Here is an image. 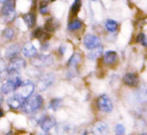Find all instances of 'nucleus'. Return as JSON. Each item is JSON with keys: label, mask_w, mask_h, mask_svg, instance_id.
Here are the masks:
<instances>
[{"label": "nucleus", "mask_w": 147, "mask_h": 135, "mask_svg": "<svg viewBox=\"0 0 147 135\" xmlns=\"http://www.w3.org/2000/svg\"><path fill=\"white\" fill-rule=\"evenodd\" d=\"M43 99L40 95H34V96H30L24 101L23 105L21 106L22 111L24 113H33L36 112L41 106H42Z\"/></svg>", "instance_id": "nucleus-1"}, {"label": "nucleus", "mask_w": 147, "mask_h": 135, "mask_svg": "<svg viewBox=\"0 0 147 135\" xmlns=\"http://www.w3.org/2000/svg\"><path fill=\"white\" fill-rule=\"evenodd\" d=\"M22 84V81L18 77H13L11 79H8L3 85L1 86V92L3 94H9L10 92L16 91L19 88V86Z\"/></svg>", "instance_id": "nucleus-2"}, {"label": "nucleus", "mask_w": 147, "mask_h": 135, "mask_svg": "<svg viewBox=\"0 0 147 135\" xmlns=\"http://www.w3.org/2000/svg\"><path fill=\"white\" fill-rule=\"evenodd\" d=\"M25 67H26V61L23 59H21V57H16L14 59H10L8 67H7V70H8L9 74H16L20 70L24 69Z\"/></svg>", "instance_id": "nucleus-3"}, {"label": "nucleus", "mask_w": 147, "mask_h": 135, "mask_svg": "<svg viewBox=\"0 0 147 135\" xmlns=\"http://www.w3.org/2000/svg\"><path fill=\"white\" fill-rule=\"evenodd\" d=\"M32 61L31 63L35 67L39 68V67H47V65H53V57L51 55H35L32 57Z\"/></svg>", "instance_id": "nucleus-4"}, {"label": "nucleus", "mask_w": 147, "mask_h": 135, "mask_svg": "<svg viewBox=\"0 0 147 135\" xmlns=\"http://www.w3.org/2000/svg\"><path fill=\"white\" fill-rule=\"evenodd\" d=\"M97 108L102 112L109 113L113 110V103L107 95H102L97 100Z\"/></svg>", "instance_id": "nucleus-5"}, {"label": "nucleus", "mask_w": 147, "mask_h": 135, "mask_svg": "<svg viewBox=\"0 0 147 135\" xmlns=\"http://www.w3.org/2000/svg\"><path fill=\"white\" fill-rule=\"evenodd\" d=\"M33 91H34V85L27 81V82H22V84L19 86V88L17 89V94H19L24 99H27L33 94Z\"/></svg>", "instance_id": "nucleus-6"}, {"label": "nucleus", "mask_w": 147, "mask_h": 135, "mask_svg": "<svg viewBox=\"0 0 147 135\" xmlns=\"http://www.w3.org/2000/svg\"><path fill=\"white\" fill-rule=\"evenodd\" d=\"M55 82V75L53 74H45L40 77L38 83H37V89L38 91H45L49 87H51Z\"/></svg>", "instance_id": "nucleus-7"}, {"label": "nucleus", "mask_w": 147, "mask_h": 135, "mask_svg": "<svg viewBox=\"0 0 147 135\" xmlns=\"http://www.w3.org/2000/svg\"><path fill=\"white\" fill-rule=\"evenodd\" d=\"M16 0H6L3 3V7L1 9V13L5 17H14Z\"/></svg>", "instance_id": "nucleus-8"}, {"label": "nucleus", "mask_w": 147, "mask_h": 135, "mask_svg": "<svg viewBox=\"0 0 147 135\" xmlns=\"http://www.w3.org/2000/svg\"><path fill=\"white\" fill-rule=\"evenodd\" d=\"M101 45V39L97 35L94 34H87L84 38V45L89 51L96 49L97 47Z\"/></svg>", "instance_id": "nucleus-9"}, {"label": "nucleus", "mask_w": 147, "mask_h": 135, "mask_svg": "<svg viewBox=\"0 0 147 135\" xmlns=\"http://www.w3.org/2000/svg\"><path fill=\"white\" fill-rule=\"evenodd\" d=\"M25 100H26V99H24L23 97H21L20 95L16 93V94H14L13 96L9 97V98L7 99V104H8V106L10 107L11 109H18L22 106Z\"/></svg>", "instance_id": "nucleus-10"}, {"label": "nucleus", "mask_w": 147, "mask_h": 135, "mask_svg": "<svg viewBox=\"0 0 147 135\" xmlns=\"http://www.w3.org/2000/svg\"><path fill=\"white\" fill-rule=\"evenodd\" d=\"M123 82L128 87L134 88V87L138 86L139 78H138V76H137V74H135V73H127V74L123 77Z\"/></svg>", "instance_id": "nucleus-11"}, {"label": "nucleus", "mask_w": 147, "mask_h": 135, "mask_svg": "<svg viewBox=\"0 0 147 135\" xmlns=\"http://www.w3.org/2000/svg\"><path fill=\"white\" fill-rule=\"evenodd\" d=\"M20 47L18 45H10L6 47L5 57H6V59H8L10 61V59L18 57V55L20 53Z\"/></svg>", "instance_id": "nucleus-12"}, {"label": "nucleus", "mask_w": 147, "mask_h": 135, "mask_svg": "<svg viewBox=\"0 0 147 135\" xmlns=\"http://www.w3.org/2000/svg\"><path fill=\"white\" fill-rule=\"evenodd\" d=\"M40 128L42 129L45 132H49L51 128H53L55 125V120L51 117H43L39 122Z\"/></svg>", "instance_id": "nucleus-13"}, {"label": "nucleus", "mask_w": 147, "mask_h": 135, "mask_svg": "<svg viewBox=\"0 0 147 135\" xmlns=\"http://www.w3.org/2000/svg\"><path fill=\"white\" fill-rule=\"evenodd\" d=\"M21 51H22L23 55H24L25 57H33L37 55L36 49H35V47L31 43H25L24 47L21 49Z\"/></svg>", "instance_id": "nucleus-14"}, {"label": "nucleus", "mask_w": 147, "mask_h": 135, "mask_svg": "<svg viewBox=\"0 0 147 135\" xmlns=\"http://www.w3.org/2000/svg\"><path fill=\"white\" fill-rule=\"evenodd\" d=\"M136 99L141 104H147V86L143 85L136 92Z\"/></svg>", "instance_id": "nucleus-15"}, {"label": "nucleus", "mask_w": 147, "mask_h": 135, "mask_svg": "<svg viewBox=\"0 0 147 135\" xmlns=\"http://www.w3.org/2000/svg\"><path fill=\"white\" fill-rule=\"evenodd\" d=\"M117 59H118V55L115 53L114 51H108L104 53V57H103V61L106 65H114L117 61Z\"/></svg>", "instance_id": "nucleus-16"}, {"label": "nucleus", "mask_w": 147, "mask_h": 135, "mask_svg": "<svg viewBox=\"0 0 147 135\" xmlns=\"http://www.w3.org/2000/svg\"><path fill=\"white\" fill-rule=\"evenodd\" d=\"M23 20L26 23L27 27L32 28V27H34L35 22H36V16H35V14L32 12L26 13L25 15H23Z\"/></svg>", "instance_id": "nucleus-17"}, {"label": "nucleus", "mask_w": 147, "mask_h": 135, "mask_svg": "<svg viewBox=\"0 0 147 135\" xmlns=\"http://www.w3.org/2000/svg\"><path fill=\"white\" fill-rule=\"evenodd\" d=\"M94 131L98 134H106L109 131V126L105 122H97L94 126Z\"/></svg>", "instance_id": "nucleus-18"}, {"label": "nucleus", "mask_w": 147, "mask_h": 135, "mask_svg": "<svg viewBox=\"0 0 147 135\" xmlns=\"http://www.w3.org/2000/svg\"><path fill=\"white\" fill-rule=\"evenodd\" d=\"M32 37H36L39 41H45L47 39H49L51 37V35L47 32H43V30L41 28H36L34 30V32H32Z\"/></svg>", "instance_id": "nucleus-19"}, {"label": "nucleus", "mask_w": 147, "mask_h": 135, "mask_svg": "<svg viewBox=\"0 0 147 135\" xmlns=\"http://www.w3.org/2000/svg\"><path fill=\"white\" fill-rule=\"evenodd\" d=\"M45 26V30L49 31V32H53V31H55V29L59 27L57 26V22L53 18V17L47 19Z\"/></svg>", "instance_id": "nucleus-20"}, {"label": "nucleus", "mask_w": 147, "mask_h": 135, "mask_svg": "<svg viewBox=\"0 0 147 135\" xmlns=\"http://www.w3.org/2000/svg\"><path fill=\"white\" fill-rule=\"evenodd\" d=\"M82 26H83L82 21L79 20V19H74V20H71V22L69 23L67 29H69V31H77L82 28Z\"/></svg>", "instance_id": "nucleus-21"}, {"label": "nucleus", "mask_w": 147, "mask_h": 135, "mask_svg": "<svg viewBox=\"0 0 147 135\" xmlns=\"http://www.w3.org/2000/svg\"><path fill=\"white\" fill-rule=\"evenodd\" d=\"M81 55L78 53H75L71 57V59H69V61H67V65L69 67H71V68H75L78 65V63L81 61Z\"/></svg>", "instance_id": "nucleus-22"}, {"label": "nucleus", "mask_w": 147, "mask_h": 135, "mask_svg": "<svg viewBox=\"0 0 147 135\" xmlns=\"http://www.w3.org/2000/svg\"><path fill=\"white\" fill-rule=\"evenodd\" d=\"M105 27H106L107 30L110 31V32H115V31L118 29V23L115 20L108 19V20H106V22H105Z\"/></svg>", "instance_id": "nucleus-23"}, {"label": "nucleus", "mask_w": 147, "mask_h": 135, "mask_svg": "<svg viewBox=\"0 0 147 135\" xmlns=\"http://www.w3.org/2000/svg\"><path fill=\"white\" fill-rule=\"evenodd\" d=\"M102 51H103V47L100 45L99 47H97L96 49H91V53H89V59H98V57L101 55V53H102Z\"/></svg>", "instance_id": "nucleus-24"}, {"label": "nucleus", "mask_w": 147, "mask_h": 135, "mask_svg": "<svg viewBox=\"0 0 147 135\" xmlns=\"http://www.w3.org/2000/svg\"><path fill=\"white\" fill-rule=\"evenodd\" d=\"M61 103H63L61 102V99L55 98V99H53V100H51V102H49V108L53 111H57V109L61 106Z\"/></svg>", "instance_id": "nucleus-25"}, {"label": "nucleus", "mask_w": 147, "mask_h": 135, "mask_svg": "<svg viewBox=\"0 0 147 135\" xmlns=\"http://www.w3.org/2000/svg\"><path fill=\"white\" fill-rule=\"evenodd\" d=\"M2 36L8 41H12L13 37H14V30H13L11 27H7V28H5L4 30H3Z\"/></svg>", "instance_id": "nucleus-26"}, {"label": "nucleus", "mask_w": 147, "mask_h": 135, "mask_svg": "<svg viewBox=\"0 0 147 135\" xmlns=\"http://www.w3.org/2000/svg\"><path fill=\"white\" fill-rule=\"evenodd\" d=\"M81 6H82V2H81V0H75L74 4L71 5V13H73L74 15H76L77 13L80 11Z\"/></svg>", "instance_id": "nucleus-27"}, {"label": "nucleus", "mask_w": 147, "mask_h": 135, "mask_svg": "<svg viewBox=\"0 0 147 135\" xmlns=\"http://www.w3.org/2000/svg\"><path fill=\"white\" fill-rule=\"evenodd\" d=\"M136 39H137V43H140L143 47H147V38L144 33H139Z\"/></svg>", "instance_id": "nucleus-28"}, {"label": "nucleus", "mask_w": 147, "mask_h": 135, "mask_svg": "<svg viewBox=\"0 0 147 135\" xmlns=\"http://www.w3.org/2000/svg\"><path fill=\"white\" fill-rule=\"evenodd\" d=\"M39 12L42 15H45L49 13V6H47V3H41L40 6H39Z\"/></svg>", "instance_id": "nucleus-29"}, {"label": "nucleus", "mask_w": 147, "mask_h": 135, "mask_svg": "<svg viewBox=\"0 0 147 135\" xmlns=\"http://www.w3.org/2000/svg\"><path fill=\"white\" fill-rule=\"evenodd\" d=\"M116 133L119 135L124 134L125 133V126L123 124H117L116 125Z\"/></svg>", "instance_id": "nucleus-30"}, {"label": "nucleus", "mask_w": 147, "mask_h": 135, "mask_svg": "<svg viewBox=\"0 0 147 135\" xmlns=\"http://www.w3.org/2000/svg\"><path fill=\"white\" fill-rule=\"evenodd\" d=\"M6 63H5V61H4V59H0V74L1 73H3L5 70H6Z\"/></svg>", "instance_id": "nucleus-31"}, {"label": "nucleus", "mask_w": 147, "mask_h": 135, "mask_svg": "<svg viewBox=\"0 0 147 135\" xmlns=\"http://www.w3.org/2000/svg\"><path fill=\"white\" fill-rule=\"evenodd\" d=\"M63 49H65V45H63V47H61V55H63V53H65V51H63Z\"/></svg>", "instance_id": "nucleus-32"}, {"label": "nucleus", "mask_w": 147, "mask_h": 135, "mask_svg": "<svg viewBox=\"0 0 147 135\" xmlns=\"http://www.w3.org/2000/svg\"><path fill=\"white\" fill-rule=\"evenodd\" d=\"M3 115H4V112H3V110L1 108H0V117H2Z\"/></svg>", "instance_id": "nucleus-33"}, {"label": "nucleus", "mask_w": 147, "mask_h": 135, "mask_svg": "<svg viewBox=\"0 0 147 135\" xmlns=\"http://www.w3.org/2000/svg\"><path fill=\"white\" fill-rule=\"evenodd\" d=\"M2 101H3V98H2V95L0 94V105H1V103H2Z\"/></svg>", "instance_id": "nucleus-34"}, {"label": "nucleus", "mask_w": 147, "mask_h": 135, "mask_svg": "<svg viewBox=\"0 0 147 135\" xmlns=\"http://www.w3.org/2000/svg\"><path fill=\"white\" fill-rule=\"evenodd\" d=\"M6 0H0V3H4Z\"/></svg>", "instance_id": "nucleus-35"}, {"label": "nucleus", "mask_w": 147, "mask_h": 135, "mask_svg": "<svg viewBox=\"0 0 147 135\" xmlns=\"http://www.w3.org/2000/svg\"><path fill=\"white\" fill-rule=\"evenodd\" d=\"M95 1H98V0H95Z\"/></svg>", "instance_id": "nucleus-36"}]
</instances>
